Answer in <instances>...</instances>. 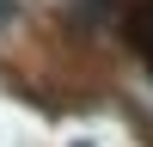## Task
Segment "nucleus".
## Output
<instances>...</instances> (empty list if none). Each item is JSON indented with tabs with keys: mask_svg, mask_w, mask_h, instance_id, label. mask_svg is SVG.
Masks as SVG:
<instances>
[{
	"mask_svg": "<svg viewBox=\"0 0 153 147\" xmlns=\"http://www.w3.org/2000/svg\"><path fill=\"white\" fill-rule=\"evenodd\" d=\"M129 43H135V49L153 61V0H141V6L129 12Z\"/></svg>",
	"mask_w": 153,
	"mask_h": 147,
	"instance_id": "1",
	"label": "nucleus"
},
{
	"mask_svg": "<svg viewBox=\"0 0 153 147\" xmlns=\"http://www.w3.org/2000/svg\"><path fill=\"white\" fill-rule=\"evenodd\" d=\"M0 19H12V0H0Z\"/></svg>",
	"mask_w": 153,
	"mask_h": 147,
	"instance_id": "2",
	"label": "nucleus"
}]
</instances>
